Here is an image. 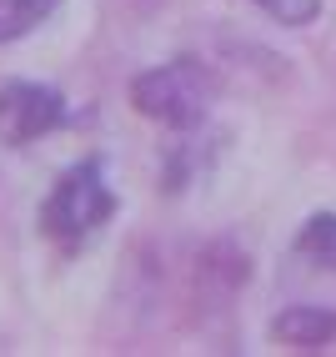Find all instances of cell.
<instances>
[{
  "mask_svg": "<svg viewBox=\"0 0 336 357\" xmlns=\"http://www.w3.org/2000/svg\"><path fill=\"white\" fill-rule=\"evenodd\" d=\"M115 217V192L106 181V161L101 156H86L76 166H65L56 176L51 197L40 206V231L61 247H81L90 242L95 231Z\"/></svg>",
  "mask_w": 336,
  "mask_h": 357,
  "instance_id": "1",
  "label": "cell"
},
{
  "mask_svg": "<svg viewBox=\"0 0 336 357\" xmlns=\"http://www.w3.org/2000/svg\"><path fill=\"white\" fill-rule=\"evenodd\" d=\"M211 96H216V81H211V70L196 56L151 66V70H141L131 81V106L146 116V121H161L171 131L201 126L206 111H211Z\"/></svg>",
  "mask_w": 336,
  "mask_h": 357,
  "instance_id": "2",
  "label": "cell"
},
{
  "mask_svg": "<svg viewBox=\"0 0 336 357\" xmlns=\"http://www.w3.org/2000/svg\"><path fill=\"white\" fill-rule=\"evenodd\" d=\"M61 121H65V96L56 86L10 81L0 91V141L6 146H31L45 131H56Z\"/></svg>",
  "mask_w": 336,
  "mask_h": 357,
  "instance_id": "3",
  "label": "cell"
},
{
  "mask_svg": "<svg viewBox=\"0 0 336 357\" xmlns=\"http://www.w3.org/2000/svg\"><path fill=\"white\" fill-rule=\"evenodd\" d=\"M271 342L286 347H331L336 342V312L331 307H286L271 317Z\"/></svg>",
  "mask_w": 336,
  "mask_h": 357,
  "instance_id": "4",
  "label": "cell"
},
{
  "mask_svg": "<svg viewBox=\"0 0 336 357\" xmlns=\"http://www.w3.org/2000/svg\"><path fill=\"white\" fill-rule=\"evenodd\" d=\"M296 252H301L306 261H317V267L336 272V217H331V211H317V217L301 227Z\"/></svg>",
  "mask_w": 336,
  "mask_h": 357,
  "instance_id": "5",
  "label": "cell"
},
{
  "mask_svg": "<svg viewBox=\"0 0 336 357\" xmlns=\"http://www.w3.org/2000/svg\"><path fill=\"white\" fill-rule=\"evenodd\" d=\"M56 6H61V0H0V45L15 40V36H26V31H35Z\"/></svg>",
  "mask_w": 336,
  "mask_h": 357,
  "instance_id": "6",
  "label": "cell"
},
{
  "mask_svg": "<svg viewBox=\"0 0 336 357\" xmlns=\"http://www.w3.org/2000/svg\"><path fill=\"white\" fill-rule=\"evenodd\" d=\"M256 6L271 20H281V26H311L317 10H321V0H256Z\"/></svg>",
  "mask_w": 336,
  "mask_h": 357,
  "instance_id": "7",
  "label": "cell"
}]
</instances>
